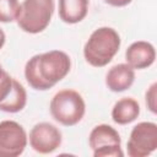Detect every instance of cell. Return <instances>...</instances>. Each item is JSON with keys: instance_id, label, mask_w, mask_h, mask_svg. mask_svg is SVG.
<instances>
[{"instance_id": "d6986e66", "label": "cell", "mask_w": 157, "mask_h": 157, "mask_svg": "<svg viewBox=\"0 0 157 157\" xmlns=\"http://www.w3.org/2000/svg\"><path fill=\"white\" fill-rule=\"evenodd\" d=\"M108 1H109V0H104V2H105V4H107V2H108Z\"/></svg>"}, {"instance_id": "52a82bcc", "label": "cell", "mask_w": 157, "mask_h": 157, "mask_svg": "<svg viewBox=\"0 0 157 157\" xmlns=\"http://www.w3.org/2000/svg\"><path fill=\"white\" fill-rule=\"evenodd\" d=\"M28 144L25 128L15 120L0 121V157H17Z\"/></svg>"}, {"instance_id": "9a60e30c", "label": "cell", "mask_w": 157, "mask_h": 157, "mask_svg": "<svg viewBox=\"0 0 157 157\" xmlns=\"http://www.w3.org/2000/svg\"><path fill=\"white\" fill-rule=\"evenodd\" d=\"M12 82H13V77H11L9 72L5 71L2 66H0V102H2L11 92Z\"/></svg>"}, {"instance_id": "2e32d148", "label": "cell", "mask_w": 157, "mask_h": 157, "mask_svg": "<svg viewBox=\"0 0 157 157\" xmlns=\"http://www.w3.org/2000/svg\"><path fill=\"white\" fill-rule=\"evenodd\" d=\"M157 83L153 82L150 85V87L147 88L146 91V94H145V99H146V105L148 108V110L153 114L157 113Z\"/></svg>"}, {"instance_id": "7c38bea8", "label": "cell", "mask_w": 157, "mask_h": 157, "mask_svg": "<svg viewBox=\"0 0 157 157\" xmlns=\"http://www.w3.org/2000/svg\"><path fill=\"white\" fill-rule=\"evenodd\" d=\"M140 115V104L132 97H124L115 102L112 108V119L118 125L132 123Z\"/></svg>"}, {"instance_id": "4fadbf2b", "label": "cell", "mask_w": 157, "mask_h": 157, "mask_svg": "<svg viewBox=\"0 0 157 157\" xmlns=\"http://www.w3.org/2000/svg\"><path fill=\"white\" fill-rule=\"evenodd\" d=\"M26 104H27L26 88L22 86L21 82L13 78L11 92L2 102H0V110L5 113H18L26 107Z\"/></svg>"}, {"instance_id": "ffe728a7", "label": "cell", "mask_w": 157, "mask_h": 157, "mask_svg": "<svg viewBox=\"0 0 157 157\" xmlns=\"http://www.w3.org/2000/svg\"><path fill=\"white\" fill-rule=\"evenodd\" d=\"M0 66H1V64H0Z\"/></svg>"}, {"instance_id": "5bb4252c", "label": "cell", "mask_w": 157, "mask_h": 157, "mask_svg": "<svg viewBox=\"0 0 157 157\" xmlns=\"http://www.w3.org/2000/svg\"><path fill=\"white\" fill-rule=\"evenodd\" d=\"M18 0H0V22L10 23L16 21L20 12Z\"/></svg>"}, {"instance_id": "6da1fadb", "label": "cell", "mask_w": 157, "mask_h": 157, "mask_svg": "<svg viewBox=\"0 0 157 157\" xmlns=\"http://www.w3.org/2000/svg\"><path fill=\"white\" fill-rule=\"evenodd\" d=\"M71 70V59L63 50L36 54L25 65V78L36 91H47L60 82Z\"/></svg>"}, {"instance_id": "e0dca14e", "label": "cell", "mask_w": 157, "mask_h": 157, "mask_svg": "<svg viewBox=\"0 0 157 157\" xmlns=\"http://www.w3.org/2000/svg\"><path fill=\"white\" fill-rule=\"evenodd\" d=\"M131 1L132 0H109L107 4L110 6H114V7H123V6L129 5Z\"/></svg>"}, {"instance_id": "9c48e42d", "label": "cell", "mask_w": 157, "mask_h": 157, "mask_svg": "<svg viewBox=\"0 0 157 157\" xmlns=\"http://www.w3.org/2000/svg\"><path fill=\"white\" fill-rule=\"evenodd\" d=\"M156 59L155 47L146 40H136L131 43L125 52L126 64L130 65L134 70H142L150 67Z\"/></svg>"}, {"instance_id": "ac0fdd59", "label": "cell", "mask_w": 157, "mask_h": 157, "mask_svg": "<svg viewBox=\"0 0 157 157\" xmlns=\"http://www.w3.org/2000/svg\"><path fill=\"white\" fill-rule=\"evenodd\" d=\"M5 42H6V36H5V32H4V31L0 28V49L4 47Z\"/></svg>"}, {"instance_id": "8992f818", "label": "cell", "mask_w": 157, "mask_h": 157, "mask_svg": "<svg viewBox=\"0 0 157 157\" xmlns=\"http://www.w3.org/2000/svg\"><path fill=\"white\" fill-rule=\"evenodd\" d=\"M157 148V124L152 121H141L131 131L126 144L129 157H146Z\"/></svg>"}, {"instance_id": "277c9868", "label": "cell", "mask_w": 157, "mask_h": 157, "mask_svg": "<svg viewBox=\"0 0 157 157\" xmlns=\"http://www.w3.org/2000/svg\"><path fill=\"white\" fill-rule=\"evenodd\" d=\"M54 10V0H23L16 18L17 26L29 34L40 33L49 26Z\"/></svg>"}, {"instance_id": "3957f363", "label": "cell", "mask_w": 157, "mask_h": 157, "mask_svg": "<svg viewBox=\"0 0 157 157\" xmlns=\"http://www.w3.org/2000/svg\"><path fill=\"white\" fill-rule=\"evenodd\" d=\"M49 109L55 121L64 126H74L82 120L86 103L77 91L65 88L53 96Z\"/></svg>"}, {"instance_id": "8fae6325", "label": "cell", "mask_w": 157, "mask_h": 157, "mask_svg": "<svg viewBox=\"0 0 157 157\" xmlns=\"http://www.w3.org/2000/svg\"><path fill=\"white\" fill-rule=\"evenodd\" d=\"M88 5V0H59V18L67 25L78 23L87 16Z\"/></svg>"}, {"instance_id": "ba28073f", "label": "cell", "mask_w": 157, "mask_h": 157, "mask_svg": "<svg viewBox=\"0 0 157 157\" xmlns=\"http://www.w3.org/2000/svg\"><path fill=\"white\" fill-rule=\"evenodd\" d=\"M28 141L32 150L42 155H48L60 147L63 135L59 128H56L55 125L42 121L36 124L31 129Z\"/></svg>"}, {"instance_id": "30bf717a", "label": "cell", "mask_w": 157, "mask_h": 157, "mask_svg": "<svg viewBox=\"0 0 157 157\" xmlns=\"http://www.w3.org/2000/svg\"><path fill=\"white\" fill-rule=\"evenodd\" d=\"M135 82V70L126 63L112 66L105 75V85L112 92H124Z\"/></svg>"}, {"instance_id": "7a4b0ae2", "label": "cell", "mask_w": 157, "mask_h": 157, "mask_svg": "<svg viewBox=\"0 0 157 157\" xmlns=\"http://www.w3.org/2000/svg\"><path fill=\"white\" fill-rule=\"evenodd\" d=\"M120 36L112 27H99L88 37L83 47L86 61L94 67L108 65L120 48Z\"/></svg>"}, {"instance_id": "5b68a950", "label": "cell", "mask_w": 157, "mask_h": 157, "mask_svg": "<svg viewBox=\"0 0 157 157\" xmlns=\"http://www.w3.org/2000/svg\"><path fill=\"white\" fill-rule=\"evenodd\" d=\"M88 145L93 157H123L121 137L119 132L108 124L96 125L88 136Z\"/></svg>"}]
</instances>
